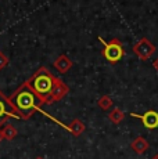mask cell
Listing matches in <instances>:
<instances>
[{"instance_id": "1", "label": "cell", "mask_w": 158, "mask_h": 159, "mask_svg": "<svg viewBox=\"0 0 158 159\" xmlns=\"http://www.w3.org/2000/svg\"><path fill=\"white\" fill-rule=\"evenodd\" d=\"M10 102L16 108V111L20 114V116L26 120L35 114L36 111H42L40 107L43 105V101L38 97V94L29 87V84L22 83L20 87L10 96Z\"/></svg>"}, {"instance_id": "2", "label": "cell", "mask_w": 158, "mask_h": 159, "mask_svg": "<svg viewBox=\"0 0 158 159\" xmlns=\"http://www.w3.org/2000/svg\"><path fill=\"white\" fill-rule=\"evenodd\" d=\"M56 76L46 66H40L31 78L26 80L29 87L38 94V97L44 104H50V94L56 84Z\"/></svg>"}, {"instance_id": "3", "label": "cell", "mask_w": 158, "mask_h": 159, "mask_svg": "<svg viewBox=\"0 0 158 159\" xmlns=\"http://www.w3.org/2000/svg\"><path fill=\"white\" fill-rule=\"evenodd\" d=\"M99 40L104 44V50H103V56L104 58L111 64H115L122 58L123 56V48H122V44L118 39H112L110 43L104 40L103 38H99Z\"/></svg>"}, {"instance_id": "4", "label": "cell", "mask_w": 158, "mask_h": 159, "mask_svg": "<svg viewBox=\"0 0 158 159\" xmlns=\"http://www.w3.org/2000/svg\"><path fill=\"white\" fill-rule=\"evenodd\" d=\"M10 118L13 119H22L20 114L16 111V108L13 107V104L10 102V100L3 94V91L0 90V127L6 123Z\"/></svg>"}, {"instance_id": "5", "label": "cell", "mask_w": 158, "mask_h": 159, "mask_svg": "<svg viewBox=\"0 0 158 159\" xmlns=\"http://www.w3.org/2000/svg\"><path fill=\"white\" fill-rule=\"evenodd\" d=\"M133 51H135V54L140 58V60L146 61L156 53V46L151 43L148 39L143 38L142 40H139L137 43L133 46Z\"/></svg>"}, {"instance_id": "6", "label": "cell", "mask_w": 158, "mask_h": 159, "mask_svg": "<svg viewBox=\"0 0 158 159\" xmlns=\"http://www.w3.org/2000/svg\"><path fill=\"white\" fill-rule=\"evenodd\" d=\"M68 93H69V87L64 83L61 79L57 78L56 84H54V87H53V91H51V94H50V104L63 100Z\"/></svg>"}, {"instance_id": "7", "label": "cell", "mask_w": 158, "mask_h": 159, "mask_svg": "<svg viewBox=\"0 0 158 159\" xmlns=\"http://www.w3.org/2000/svg\"><path fill=\"white\" fill-rule=\"evenodd\" d=\"M133 118H139L142 119L143 125H144L147 129H157L158 127V112L156 111H147L143 115H137V114H130Z\"/></svg>"}, {"instance_id": "8", "label": "cell", "mask_w": 158, "mask_h": 159, "mask_svg": "<svg viewBox=\"0 0 158 159\" xmlns=\"http://www.w3.org/2000/svg\"><path fill=\"white\" fill-rule=\"evenodd\" d=\"M130 147H132V149L136 152V154L142 155V154H144V152L147 151L150 145H148V141L144 139V137H136V139L132 141Z\"/></svg>"}, {"instance_id": "9", "label": "cell", "mask_w": 158, "mask_h": 159, "mask_svg": "<svg viewBox=\"0 0 158 159\" xmlns=\"http://www.w3.org/2000/svg\"><path fill=\"white\" fill-rule=\"evenodd\" d=\"M54 66H56V68L58 69L61 73H65V72H68L69 69H71L72 61L69 60L67 56H64V54H63V56H60L56 61H54Z\"/></svg>"}, {"instance_id": "10", "label": "cell", "mask_w": 158, "mask_h": 159, "mask_svg": "<svg viewBox=\"0 0 158 159\" xmlns=\"http://www.w3.org/2000/svg\"><path fill=\"white\" fill-rule=\"evenodd\" d=\"M0 130H2L3 140H7V141H11V140H14V139H16V136H17L16 126H13L11 123H7V122L3 125V127H0Z\"/></svg>"}, {"instance_id": "11", "label": "cell", "mask_w": 158, "mask_h": 159, "mask_svg": "<svg viewBox=\"0 0 158 159\" xmlns=\"http://www.w3.org/2000/svg\"><path fill=\"white\" fill-rule=\"evenodd\" d=\"M67 130H69L74 136H81V134L85 131V125L82 123L79 119H74V120L67 126Z\"/></svg>"}, {"instance_id": "12", "label": "cell", "mask_w": 158, "mask_h": 159, "mask_svg": "<svg viewBox=\"0 0 158 159\" xmlns=\"http://www.w3.org/2000/svg\"><path fill=\"white\" fill-rule=\"evenodd\" d=\"M108 118H110V120L112 122V123L118 125V123H121V122L123 120V118H125V114H123V112L121 111L119 108H114L110 112V114H108Z\"/></svg>"}, {"instance_id": "13", "label": "cell", "mask_w": 158, "mask_h": 159, "mask_svg": "<svg viewBox=\"0 0 158 159\" xmlns=\"http://www.w3.org/2000/svg\"><path fill=\"white\" fill-rule=\"evenodd\" d=\"M99 107L103 109V111H107L112 107V100L108 96H103L99 100Z\"/></svg>"}, {"instance_id": "14", "label": "cell", "mask_w": 158, "mask_h": 159, "mask_svg": "<svg viewBox=\"0 0 158 159\" xmlns=\"http://www.w3.org/2000/svg\"><path fill=\"white\" fill-rule=\"evenodd\" d=\"M7 64H8V58L6 57L2 51H0V71H2L3 68H6V66H7Z\"/></svg>"}, {"instance_id": "15", "label": "cell", "mask_w": 158, "mask_h": 159, "mask_svg": "<svg viewBox=\"0 0 158 159\" xmlns=\"http://www.w3.org/2000/svg\"><path fill=\"white\" fill-rule=\"evenodd\" d=\"M154 68H156L157 71H158V58H157L156 61H154Z\"/></svg>"}, {"instance_id": "16", "label": "cell", "mask_w": 158, "mask_h": 159, "mask_svg": "<svg viewBox=\"0 0 158 159\" xmlns=\"http://www.w3.org/2000/svg\"><path fill=\"white\" fill-rule=\"evenodd\" d=\"M2 140H3V136H2V130H0V143H2Z\"/></svg>"}, {"instance_id": "17", "label": "cell", "mask_w": 158, "mask_h": 159, "mask_svg": "<svg viewBox=\"0 0 158 159\" xmlns=\"http://www.w3.org/2000/svg\"><path fill=\"white\" fill-rule=\"evenodd\" d=\"M151 159H158V154H157V155H154V157L151 158Z\"/></svg>"}, {"instance_id": "18", "label": "cell", "mask_w": 158, "mask_h": 159, "mask_svg": "<svg viewBox=\"0 0 158 159\" xmlns=\"http://www.w3.org/2000/svg\"><path fill=\"white\" fill-rule=\"evenodd\" d=\"M35 159H43V158H40V157H38V158H35Z\"/></svg>"}]
</instances>
